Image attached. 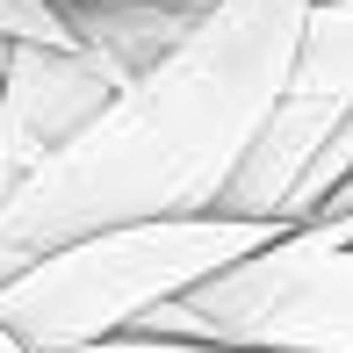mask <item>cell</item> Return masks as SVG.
<instances>
[{
  "label": "cell",
  "mask_w": 353,
  "mask_h": 353,
  "mask_svg": "<svg viewBox=\"0 0 353 353\" xmlns=\"http://www.w3.org/2000/svg\"><path fill=\"white\" fill-rule=\"evenodd\" d=\"M346 108H353V101H325V94H288L274 116L260 123V137L245 144L238 173L223 181L216 216L296 231V195H303V173L317 166V152H325V144H332V130L346 123Z\"/></svg>",
  "instance_id": "5"
},
{
  "label": "cell",
  "mask_w": 353,
  "mask_h": 353,
  "mask_svg": "<svg viewBox=\"0 0 353 353\" xmlns=\"http://www.w3.org/2000/svg\"><path fill=\"white\" fill-rule=\"evenodd\" d=\"M58 8H72V0H58Z\"/></svg>",
  "instance_id": "12"
},
{
  "label": "cell",
  "mask_w": 353,
  "mask_h": 353,
  "mask_svg": "<svg viewBox=\"0 0 353 353\" xmlns=\"http://www.w3.org/2000/svg\"><path fill=\"white\" fill-rule=\"evenodd\" d=\"M317 0H210L181 43L51 152L0 202V252L29 267L108 223L216 216L260 123L296 94V58Z\"/></svg>",
  "instance_id": "1"
},
{
  "label": "cell",
  "mask_w": 353,
  "mask_h": 353,
  "mask_svg": "<svg viewBox=\"0 0 353 353\" xmlns=\"http://www.w3.org/2000/svg\"><path fill=\"white\" fill-rule=\"evenodd\" d=\"M202 8L210 0H72L65 22H72V43L87 58H101L116 79H137L144 65H159L195 29Z\"/></svg>",
  "instance_id": "6"
},
{
  "label": "cell",
  "mask_w": 353,
  "mask_h": 353,
  "mask_svg": "<svg viewBox=\"0 0 353 353\" xmlns=\"http://www.w3.org/2000/svg\"><path fill=\"white\" fill-rule=\"evenodd\" d=\"M137 332L231 353H353V245L288 231L195 296L152 310Z\"/></svg>",
  "instance_id": "3"
},
{
  "label": "cell",
  "mask_w": 353,
  "mask_h": 353,
  "mask_svg": "<svg viewBox=\"0 0 353 353\" xmlns=\"http://www.w3.org/2000/svg\"><path fill=\"white\" fill-rule=\"evenodd\" d=\"M72 353H231V346H188V339H159V332H116V339L72 346Z\"/></svg>",
  "instance_id": "9"
},
{
  "label": "cell",
  "mask_w": 353,
  "mask_h": 353,
  "mask_svg": "<svg viewBox=\"0 0 353 353\" xmlns=\"http://www.w3.org/2000/svg\"><path fill=\"white\" fill-rule=\"evenodd\" d=\"M0 37L8 43H65V51H79L58 0H0Z\"/></svg>",
  "instance_id": "8"
},
{
  "label": "cell",
  "mask_w": 353,
  "mask_h": 353,
  "mask_svg": "<svg viewBox=\"0 0 353 353\" xmlns=\"http://www.w3.org/2000/svg\"><path fill=\"white\" fill-rule=\"evenodd\" d=\"M274 223L238 216H152V223H108L72 245H51L0 288V325L22 353H72L101 346L116 332H137L152 310L195 296L223 267L267 252Z\"/></svg>",
  "instance_id": "2"
},
{
  "label": "cell",
  "mask_w": 353,
  "mask_h": 353,
  "mask_svg": "<svg viewBox=\"0 0 353 353\" xmlns=\"http://www.w3.org/2000/svg\"><path fill=\"white\" fill-rule=\"evenodd\" d=\"M0 353H22V346H14V332H8V325H0Z\"/></svg>",
  "instance_id": "11"
},
{
  "label": "cell",
  "mask_w": 353,
  "mask_h": 353,
  "mask_svg": "<svg viewBox=\"0 0 353 353\" xmlns=\"http://www.w3.org/2000/svg\"><path fill=\"white\" fill-rule=\"evenodd\" d=\"M0 166L14 173V188L29 181V159H22V144H14V130H8V108H0Z\"/></svg>",
  "instance_id": "10"
},
{
  "label": "cell",
  "mask_w": 353,
  "mask_h": 353,
  "mask_svg": "<svg viewBox=\"0 0 353 353\" xmlns=\"http://www.w3.org/2000/svg\"><path fill=\"white\" fill-rule=\"evenodd\" d=\"M123 79L87 51H65V43H14L8 58V79H0V108H8V130L22 144L29 173L43 166L51 152L87 130L108 101H116Z\"/></svg>",
  "instance_id": "4"
},
{
  "label": "cell",
  "mask_w": 353,
  "mask_h": 353,
  "mask_svg": "<svg viewBox=\"0 0 353 353\" xmlns=\"http://www.w3.org/2000/svg\"><path fill=\"white\" fill-rule=\"evenodd\" d=\"M296 94L353 101V0H317L296 58Z\"/></svg>",
  "instance_id": "7"
}]
</instances>
